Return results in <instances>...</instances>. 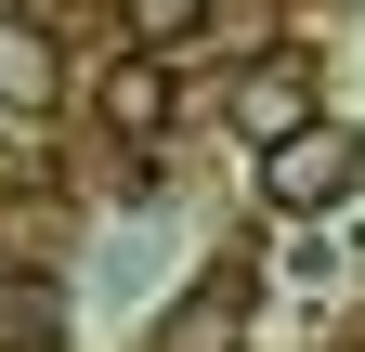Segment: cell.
I'll return each mask as SVG.
<instances>
[{
  "mask_svg": "<svg viewBox=\"0 0 365 352\" xmlns=\"http://www.w3.org/2000/svg\"><path fill=\"white\" fill-rule=\"evenodd\" d=\"M352 183H365V130L352 118H300V130L261 144V209L274 222H327Z\"/></svg>",
  "mask_w": 365,
  "mask_h": 352,
  "instance_id": "obj_1",
  "label": "cell"
},
{
  "mask_svg": "<svg viewBox=\"0 0 365 352\" xmlns=\"http://www.w3.org/2000/svg\"><path fill=\"white\" fill-rule=\"evenodd\" d=\"M91 105H105L118 144H157V130H170V66H157V53H130V66L91 78Z\"/></svg>",
  "mask_w": 365,
  "mask_h": 352,
  "instance_id": "obj_2",
  "label": "cell"
},
{
  "mask_svg": "<svg viewBox=\"0 0 365 352\" xmlns=\"http://www.w3.org/2000/svg\"><path fill=\"white\" fill-rule=\"evenodd\" d=\"M235 118H248V157L274 144V130H300V118H327V105H313V53H274V66L248 78V92H235Z\"/></svg>",
  "mask_w": 365,
  "mask_h": 352,
  "instance_id": "obj_3",
  "label": "cell"
},
{
  "mask_svg": "<svg viewBox=\"0 0 365 352\" xmlns=\"http://www.w3.org/2000/svg\"><path fill=\"white\" fill-rule=\"evenodd\" d=\"M53 39H26V26H0V105H53Z\"/></svg>",
  "mask_w": 365,
  "mask_h": 352,
  "instance_id": "obj_4",
  "label": "cell"
},
{
  "mask_svg": "<svg viewBox=\"0 0 365 352\" xmlns=\"http://www.w3.org/2000/svg\"><path fill=\"white\" fill-rule=\"evenodd\" d=\"M235 287H248V274L222 261V274H209L196 300H182V326H170V352H222V326H235Z\"/></svg>",
  "mask_w": 365,
  "mask_h": 352,
  "instance_id": "obj_5",
  "label": "cell"
},
{
  "mask_svg": "<svg viewBox=\"0 0 365 352\" xmlns=\"http://www.w3.org/2000/svg\"><path fill=\"white\" fill-rule=\"evenodd\" d=\"M196 26H209V0H130V39H144V53H182Z\"/></svg>",
  "mask_w": 365,
  "mask_h": 352,
  "instance_id": "obj_6",
  "label": "cell"
}]
</instances>
